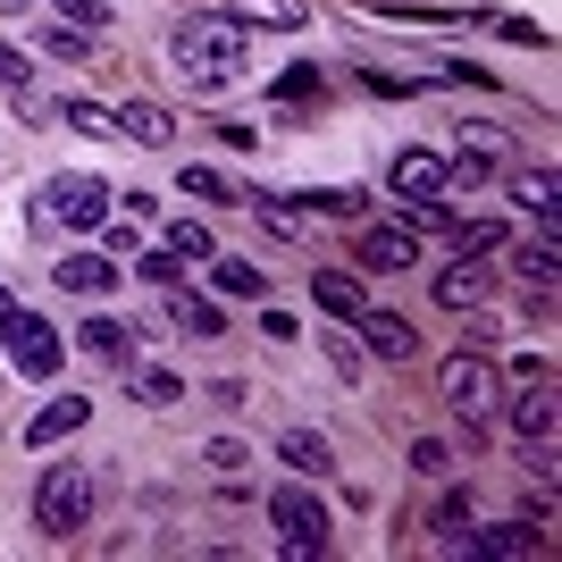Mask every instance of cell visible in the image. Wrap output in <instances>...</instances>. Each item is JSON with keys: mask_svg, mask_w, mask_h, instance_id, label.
<instances>
[{"mask_svg": "<svg viewBox=\"0 0 562 562\" xmlns=\"http://www.w3.org/2000/svg\"><path fill=\"white\" fill-rule=\"evenodd\" d=\"M43 211L68 218V227H110V186H101V177H50Z\"/></svg>", "mask_w": 562, "mask_h": 562, "instance_id": "cell-6", "label": "cell"}, {"mask_svg": "<svg viewBox=\"0 0 562 562\" xmlns=\"http://www.w3.org/2000/svg\"><path fill=\"white\" fill-rule=\"evenodd\" d=\"M0 345H9L18 378H59V328H50L43 311H25L9 285H0Z\"/></svg>", "mask_w": 562, "mask_h": 562, "instance_id": "cell-3", "label": "cell"}, {"mask_svg": "<svg viewBox=\"0 0 562 562\" xmlns=\"http://www.w3.org/2000/svg\"><path fill=\"white\" fill-rule=\"evenodd\" d=\"M520 202L538 211V227H554V168H529V177H520Z\"/></svg>", "mask_w": 562, "mask_h": 562, "instance_id": "cell-27", "label": "cell"}, {"mask_svg": "<svg viewBox=\"0 0 562 562\" xmlns=\"http://www.w3.org/2000/svg\"><path fill=\"white\" fill-rule=\"evenodd\" d=\"M513 428H520V446H554V395H546V386H520Z\"/></svg>", "mask_w": 562, "mask_h": 562, "instance_id": "cell-14", "label": "cell"}, {"mask_svg": "<svg viewBox=\"0 0 562 562\" xmlns=\"http://www.w3.org/2000/svg\"><path fill=\"white\" fill-rule=\"evenodd\" d=\"M85 352H93V361H126V352H135V328H126V319H85Z\"/></svg>", "mask_w": 562, "mask_h": 562, "instance_id": "cell-15", "label": "cell"}, {"mask_svg": "<svg viewBox=\"0 0 562 562\" xmlns=\"http://www.w3.org/2000/svg\"><path fill=\"white\" fill-rule=\"evenodd\" d=\"M352 260L370 269V278H386V269H412V227H361V244H352Z\"/></svg>", "mask_w": 562, "mask_h": 562, "instance_id": "cell-8", "label": "cell"}, {"mask_svg": "<svg viewBox=\"0 0 562 562\" xmlns=\"http://www.w3.org/2000/svg\"><path fill=\"white\" fill-rule=\"evenodd\" d=\"M462 546H470V554H529L538 538H529L520 520H495V529H462Z\"/></svg>", "mask_w": 562, "mask_h": 562, "instance_id": "cell-16", "label": "cell"}, {"mask_svg": "<svg viewBox=\"0 0 562 562\" xmlns=\"http://www.w3.org/2000/svg\"><path fill=\"white\" fill-rule=\"evenodd\" d=\"M278 462L294 470V479H328L336 453H328V437H311V428H285V437H278Z\"/></svg>", "mask_w": 562, "mask_h": 562, "instance_id": "cell-13", "label": "cell"}, {"mask_svg": "<svg viewBox=\"0 0 562 562\" xmlns=\"http://www.w3.org/2000/svg\"><path fill=\"white\" fill-rule=\"evenodd\" d=\"M0 9H25V0H0Z\"/></svg>", "mask_w": 562, "mask_h": 562, "instance_id": "cell-36", "label": "cell"}, {"mask_svg": "<svg viewBox=\"0 0 562 562\" xmlns=\"http://www.w3.org/2000/svg\"><path fill=\"white\" fill-rule=\"evenodd\" d=\"M50 278L68 285V294H85V303H93V294H110V285H117V260H101V252H68V260H50Z\"/></svg>", "mask_w": 562, "mask_h": 562, "instance_id": "cell-12", "label": "cell"}, {"mask_svg": "<svg viewBox=\"0 0 562 562\" xmlns=\"http://www.w3.org/2000/svg\"><path fill=\"white\" fill-rule=\"evenodd\" d=\"M311 294H319V311H336V319H352V311H361V278H345V269H319V278H311Z\"/></svg>", "mask_w": 562, "mask_h": 562, "instance_id": "cell-18", "label": "cell"}, {"mask_svg": "<svg viewBox=\"0 0 562 562\" xmlns=\"http://www.w3.org/2000/svg\"><path fill=\"white\" fill-rule=\"evenodd\" d=\"M479 294H487L479 260H462V269H446V278H437V303H446V311H479Z\"/></svg>", "mask_w": 562, "mask_h": 562, "instance_id": "cell-17", "label": "cell"}, {"mask_svg": "<svg viewBox=\"0 0 562 562\" xmlns=\"http://www.w3.org/2000/svg\"><path fill=\"white\" fill-rule=\"evenodd\" d=\"M328 361H336V378H345V386L361 378V345H352V336H336V328H328Z\"/></svg>", "mask_w": 562, "mask_h": 562, "instance_id": "cell-31", "label": "cell"}, {"mask_svg": "<svg viewBox=\"0 0 562 562\" xmlns=\"http://www.w3.org/2000/svg\"><path fill=\"white\" fill-rule=\"evenodd\" d=\"M117 117V135H135L143 151H168V143H177V117L160 110V101H126V110H110Z\"/></svg>", "mask_w": 562, "mask_h": 562, "instance_id": "cell-11", "label": "cell"}, {"mask_svg": "<svg viewBox=\"0 0 562 562\" xmlns=\"http://www.w3.org/2000/svg\"><path fill=\"white\" fill-rule=\"evenodd\" d=\"M43 50L59 59V68H85V59H93V43H85V25H59V18L43 25Z\"/></svg>", "mask_w": 562, "mask_h": 562, "instance_id": "cell-20", "label": "cell"}, {"mask_svg": "<svg viewBox=\"0 0 562 562\" xmlns=\"http://www.w3.org/2000/svg\"><path fill=\"white\" fill-rule=\"evenodd\" d=\"M59 126H76V135H117V117L101 110V101H59Z\"/></svg>", "mask_w": 562, "mask_h": 562, "instance_id": "cell-22", "label": "cell"}, {"mask_svg": "<svg viewBox=\"0 0 562 562\" xmlns=\"http://www.w3.org/2000/svg\"><path fill=\"white\" fill-rule=\"evenodd\" d=\"M85 420H93V403H85V395H59V403H43V412L25 420V446H59V437H76Z\"/></svg>", "mask_w": 562, "mask_h": 562, "instance_id": "cell-10", "label": "cell"}, {"mask_svg": "<svg viewBox=\"0 0 562 562\" xmlns=\"http://www.w3.org/2000/svg\"><path fill=\"white\" fill-rule=\"evenodd\" d=\"M168 252H177V260H211L218 244H211V227H202V218H177V227H168Z\"/></svg>", "mask_w": 562, "mask_h": 562, "instance_id": "cell-23", "label": "cell"}, {"mask_svg": "<svg viewBox=\"0 0 562 562\" xmlns=\"http://www.w3.org/2000/svg\"><path fill=\"white\" fill-rule=\"evenodd\" d=\"M186 386H177V370H143V403H177Z\"/></svg>", "mask_w": 562, "mask_h": 562, "instance_id": "cell-34", "label": "cell"}, {"mask_svg": "<svg viewBox=\"0 0 562 562\" xmlns=\"http://www.w3.org/2000/svg\"><path fill=\"white\" fill-rule=\"evenodd\" d=\"M50 18H68V25H85V34H101V25H110V9H101V0H50Z\"/></svg>", "mask_w": 562, "mask_h": 562, "instance_id": "cell-28", "label": "cell"}, {"mask_svg": "<svg viewBox=\"0 0 562 562\" xmlns=\"http://www.w3.org/2000/svg\"><path fill=\"white\" fill-rule=\"evenodd\" d=\"M513 269H520L529 285H538V294H554V244H538V252H520Z\"/></svg>", "mask_w": 562, "mask_h": 562, "instance_id": "cell-29", "label": "cell"}, {"mask_svg": "<svg viewBox=\"0 0 562 562\" xmlns=\"http://www.w3.org/2000/svg\"><path fill=\"white\" fill-rule=\"evenodd\" d=\"M244 59H252V43H244L235 18H186L168 34V68L186 76L193 93H227L235 76H244Z\"/></svg>", "mask_w": 562, "mask_h": 562, "instance_id": "cell-1", "label": "cell"}, {"mask_svg": "<svg viewBox=\"0 0 562 562\" xmlns=\"http://www.w3.org/2000/svg\"><path fill=\"white\" fill-rule=\"evenodd\" d=\"M235 25H285V34H294V25H311V9L303 0H244V18Z\"/></svg>", "mask_w": 562, "mask_h": 562, "instance_id": "cell-21", "label": "cell"}, {"mask_svg": "<svg viewBox=\"0 0 562 562\" xmlns=\"http://www.w3.org/2000/svg\"><path fill=\"white\" fill-rule=\"evenodd\" d=\"M135 269H143L151 285H177V269H186V260L168 252V244H151V252H135Z\"/></svg>", "mask_w": 562, "mask_h": 562, "instance_id": "cell-30", "label": "cell"}, {"mask_svg": "<svg viewBox=\"0 0 562 562\" xmlns=\"http://www.w3.org/2000/svg\"><path fill=\"white\" fill-rule=\"evenodd\" d=\"M269 520H278V546L285 554H328V504H319V495L311 487H278L269 495Z\"/></svg>", "mask_w": 562, "mask_h": 562, "instance_id": "cell-4", "label": "cell"}, {"mask_svg": "<svg viewBox=\"0 0 562 562\" xmlns=\"http://www.w3.org/2000/svg\"><path fill=\"white\" fill-rule=\"evenodd\" d=\"M168 319H177L186 336H218V303H202V294H177V285H168Z\"/></svg>", "mask_w": 562, "mask_h": 562, "instance_id": "cell-19", "label": "cell"}, {"mask_svg": "<svg viewBox=\"0 0 562 562\" xmlns=\"http://www.w3.org/2000/svg\"><path fill=\"white\" fill-rule=\"evenodd\" d=\"M437 386H446V403H453V412H462L470 428H479V420H487V412H495V386H504V378H495V361H487V352H453Z\"/></svg>", "mask_w": 562, "mask_h": 562, "instance_id": "cell-5", "label": "cell"}, {"mask_svg": "<svg viewBox=\"0 0 562 562\" xmlns=\"http://www.w3.org/2000/svg\"><path fill=\"white\" fill-rule=\"evenodd\" d=\"M93 504H101V479L85 462H50L43 487H34V520H43L50 538H76V529L93 520Z\"/></svg>", "mask_w": 562, "mask_h": 562, "instance_id": "cell-2", "label": "cell"}, {"mask_svg": "<svg viewBox=\"0 0 562 562\" xmlns=\"http://www.w3.org/2000/svg\"><path fill=\"white\" fill-rule=\"evenodd\" d=\"M453 252H462V260L504 252V227H495V218H470V227H453Z\"/></svg>", "mask_w": 562, "mask_h": 562, "instance_id": "cell-25", "label": "cell"}, {"mask_svg": "<svg viewBox=\"0 0 562 562\" xmlns=\"http://www.w3.org/2000/svg\"><path fill=\"white\" fill-rule=\"evenodd\" d=\"M25 85H34V68H25V50H9V43H0V93H25Z\"/></svg>", "mask_w": 562, "mask_h": 562, "instance_id": "cell-33", "label": "cell"}, {"mask_svg": "<svg viewBox=\"0 0 562 562\" xmlns=\"http://www.w3.org/2000/svg\"><path fill=\"white\" fill-rule=\"evenodd\" d=\"M412 470H428V479H437V470H446V446H437V437H420V446H412Z\"/></svg>", "mask_w": 562, "mask_h": 562, "instance_id": "cell-35", "label": "cell"}, {"mask_svg": "<svg viewBox=\"0 0 562 562\" xmlns=\"http://www.w3.org/2000/svg\"><path fill=\"white\" fill-rule=\"evenodd\" d=\"M211 278H218V294H260V269H252V260L211 252Z\"/></svg>", "mask_w": 562, "mask_h": 562, "instance_id": "cell-26", "label": "cell"}, {"mask_svg": "<svg viewBox=\"0 0 562 562\" xmlns=\"http://www.w3.org/2000/svg\"><path fill=\"white\" fill-rule=\"evenodd\" d=\"M177 193H193V202H244V193H235L218 168H186V177H177Z\"/></svg>", "mask_w": 562, "mask_h": 562, "instance_id": "cell-24", "label": "cell"}, {"mask_svg": "<svg viewBox=\"0 0 562 562\" xmlns=\"http://www.w3.org/2000/svg\"><path fill=\"white\" fill-rule=\"evenodd\" d=\"M352 319H361V345L378 352V361H412V345H420V336H412V319H403V311H352Z\"/></svg>", "mask_w": 562, "mask_h": 562, "instance_id": "cell-7", "label": "cell"}, {"mask_svg": "<svg viewBox=\"0 0 562 562\" xmlns=\"http://www.w3.org/2000/svg\"><path fill=\"white\" fill-rule=\"evenodd\" d=\"M202 462H211V470H227V479H235V470H244V462H252V453H244V446H235V437H211V446H202Z\"/></svg>", "mask_w": 562, "mask_h": 562, "instance_id": "cell-32", "label": "cell"}, {"mask_svg": "<svg viewBox=\"0 0 562 562\" xmlns=\"http://www.w3.org/2000/svg\"><path fill=\"white\" fill-rule=\"evenodd\" d=\"M446 186H453V177H446L437 151H395V193H403V202H437Z\"/></svg>", "mask_w": 562, "mask_h": 562, "instance_id": "cell-9", "label": "cell"}]
</instances>
